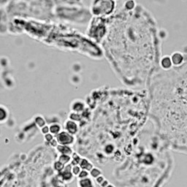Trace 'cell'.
I'll use <instances>...</instances> for the list:
<instances>
[{
	"label": "cell",
	"instance_id": "cell-1",
	"mask_svg": "<svg viewBox=\"0 0 187 187\" xmlns=\"http://www.w3.org/2000/svg\"><path fill=\"white\" fill-rule=\"evenodd\" d=\"M107 40L109 58L129 89H145L162 58V32L151 11L134 1L114 16Z\"/></svg>",
	"mask_w": 187,
	"mask_h": 187
},
{
	"label": "cell",
	"instance_id": "cell-2",
	"mask_svg": "<svg viewBox=\"0 0 187 187\" xmlns=\"http://www.w3.org/2000/svg\"><path fill=\"white\" fill-rule=\"evenodd\" d=\"M145 89L148 119L170 148L187 153V45L163 56Z\"/></svg>",
	"mask_w": 187,
	"mask_h": 187
},
{
	"label": "cell",
	"instance_id": "cell-3",
	"mask_svg": "<svg viewBox=\"0 0 187 187\" xmlns=\"http://www.w3.org/2000/svg\"><path fill=\"white\" fill-rule=\"evenodd\" d=\"M56 140L59 145H70L74 143L75 138L73 135L67 131H62L56 135Z\"/></svg>",
	"mask_w": 187,
	"mask_h": 187
},
{
	"label": "cell",
	"instance_id": "cell-4",
	"mask_svg": "<svg viewBox=\"0 0 187 187\" xmlns=\"http://www.w3.org/2000/svg\"><path fill=\"white\" fill-rule=\"evenodd\" d=\"M64 129L68 133L71 135H75L78 131V126L77 123L73 120H67L64 123Z\"/></svg>",
	"mask_w": 187,
	"mask_h": 187
},
{
	"label": "cell",
	"instance_id": "cell-5",
	"mask_svg": "<svg viewBox=\"0 0 187 187\" xmlns=\"http://www.w3.org/2000/svg\"><path fill=\"white\" fill-rule=\"evenodd\" d=\"M85 104L84 102L81 100H75L73 102V103L71 104V110H73V112H80L84 109Z\"/></svg>",
	"mask_w": 187,
	"mask_h": 187
},
{
	"label": "cell",
	"instance_id": "cell-6",
	"mask_svg": "<svg viewBox=\"0 0 187 187\" xmlns=\"http://www.w3.org/2000/svg\"><path fill=\"white\" fill-rule=\"evenodd\" d=\"M78 186V187H94L95 185L92 179L87 178L84 179H79Z\"/></svg>",
	"mask_w": 187,
	"mask_h": 187
},
{
	"label": "cell",
	"instance_id": "cell-7",
	"mask_svg": "<svg viewBox=\"0 0 187 187\" xmlns=\"http://www.w3.org/2000/svg\"><path fill=\"white\" fill-rule=\"evenodd\" d=\"M79 166H80L82 170H86L89 172H90L94 167L93 164L86 159H81V161H80V164H79Z\"/></svg>",
	"mask_w": 187,
	"mask_h": 187
},
{
	"label": "cell",
	"instance_id": "cell-8",
	"mask_svg": "<svg viewBox=\"0 0 187 187\" xmlns=\"http://www.w3.org/2000/svg\"><path fill=\"white\" fill-rule=\"evenodd\" d=\"M56 149L58 150L59 152L61 154H65V155H69L73 154V150L70 145H59L56 147Z\"/></svg>",
	"mask_w": 187,
	"mask_h": 187
},
{
	"label": "cell",
	"instance_id": "cell-9",
	"mask_svg": "<svg viewBox=\"0 0 187 187\" xmlns=\"http://www.w3.org/2000/svg\"><path fill=\"white\" fill-rule=\"evenodd\" d=\"M49 131L51 135L56 136L59 133L61 132V126L59 124H57V123L51 124L49 127Z\"/></svg>",
	"mask_w": 187,
	"mask_h": 187
},
{
	"label": "cell",
	"instance_id": "cell-10",
	"mask_svg": "<svg viewBox=\"0 0 187 187\" xmlns=\"http://www.w3.org/2000/svg\"><path fill=\"white\" fill-rule=\"evenodd\" d=\"M59 162H60L61 163H62L63 164L66 165V164H68L71 161V157L69 155H65V154H61L59 157Z\"/></svg>",
	"mask_w": 187,
	"mask_h": 187
},
{
	"label": "cell",
	"instance_id": "cell-11",
	"mask_svg": "<svg viewBox=\"0 0 187 187\" xmlns=\"http://www.w3.org/2000/svg\"><path fill=\"white\" fill-rule=\"evenodd\" d=\"M89 173H90L91 177L94 179H96L97 178H98L99 176L102 175V170H100L99 168H97V167H94V168L92 169L90 172H89Z\"/></svg>",
	"mask_w": 187,
	"mask_h": 187
},
{
	"label": "cell",
	"instance_id": "cell-12",
	"mask_svg": "<svg viewBox=\"0 0 187 187\" xmlns=\"http://www.w3.org/2000/svg\"><path fill=\"white\" fill-rule=\"evenodd\" d=\"M7 115H8V113H7V109L3 106L0 105V122L5 121L7 118Z\"/></svg>",
	"mask_w": 187,
	"mask_h": 187
},
{
	"label": "cell",
	"instance_id": "cell-13",
	"mask_svg": "<svg viewBox=\"0 0 187 187\" xmlns=\"http://www.w3.org/2000/svg\"><path fill=\"white\" fill-rule=\"evenodd\" d=\"M65 165L61 163L60 162L57 161L54 163V169L58 172H62L64 170Z\"/></svg>",
	"mask_w": 187,
	"mask_h": 187
},
{
	"label": "cell",
	"instance_id": "cell-14",
	"mask_svg": "<svg viewBox=\"0 0 187 187\" xmlns=\"http://www.w3.org/2000/svg\"><path fill=\"white\" fill-rule=\"evenodd\" d=\"M82 170V169L80 168V167L79 165H74L72 167L71 172L73 173V175L74 176H78V175L80 174V171Z\"/></svg>",
	"mask_w": 187,
	"mask_h": 187
},
{
	"label": "cell",
	"instance_id": "cell-15",
	"mask_svg": "<svg viewBox=\"0 0 187 187\" xmlns=\"http://www.w3.org/2000/svg\"><path fill=\"white\" fill-rule=\"evenodd\" d=\"M89 176H90V173H89V171L86 170H82L80 171V174L78 175V178L79 179H87V178H89Z\"/></svg>",
	"mask_w": 187,
	"mask_h": 187
},
{
	"label": "cell",
	"instance_id": "cell-16",
	"mask_svg": "<svg viewBox=\"0 0 187 187\" xmlns=\"http://www.w3.org/2000/svg\"><path fill=\"white\" fill-rule=\"evenodd\" d=\"M95 180H96V183H97V184H99L100 186V185H101L102 183V182L104 181V180H105V178H104V176H103L102 175V176H99L98 178H97V179H96Z\"/></svg>",
	"mask_w": 187,
	"mask_h": 187
},
{
	"label": "cell",
	"instance_id": "cell-17",
	"mask_svg": "<svg viewBox=\"0 0 187 187\" xmlns=\"http://www.w3.org/2000/svg\"><path fill=\"white\" fill-rule=\"evenodd\" d=\"M45 140L47 141V142H51V141H52L54 139V135H51V133H48L47 134V135H45Z\"/></svg>",
	"mask_w": 187,
	"mask_h": 187
},
{
	"label": "cell",
	"instance_id": "cell-18",
	"mask_svg": "<svg viewBox=\"0 0 187 187\" xmlns=\"http://www.w3.org/2000/svg\"><path fill=\"white\" fill-rule=\"evenodd\" d=\"M42 132L44 134V135H47V134H48L50 132L49 131V127H48V126H45V127H43L42 129Z\"/></svg>",
	"mask_w": 187,
	"mask_h": 187
},
{
	"label": "cell",
	"instance_id": "cell-19",
	"mask_svg": "<svg viewBox=\"0 0 187 187\" xmlns=\"http://www.w3.org/2000/svg\"><path fill=\"white\" fill-rule=\"evenodd\" d=\"M49 143H50V145H51V146H53V147H57L59 145H57L58 142H57L56 140H55V139H54L52 141H51Z\"/></svg>",
	"mask_w": 187,
	"mask_h": 187
},
{
	"label": "cell",
	"instance_id": "cell-20",
	"mask_svg": "<svg viewBox=\"0 0 187 187\" xmlns=\"http://www.w3.org/2000/svg\"><path fill=\"white\" fill-rule=\"evenodd\" d=\"M110 184V183H109V181L107 180H104V181L102 182V183L101 185H100V187H107L108 185Z\"/></svg>",
	"mask_w": 187,
	"mask_h": 187
},
{
	"label": "cell",
	"instance_id": "cell-21",
	"mask_svg": "<svg viewBox=\"0 0 187 187\" xmlns=\"http://www.w3.org/2000/svg\"><path fill=\"white\" fill-rule=\"evenodd\" d=\"M107 187H115V186H113V184H110H110H109V185H108V186H107Z\"/></svg>",
	"mask_w": 187,
	"mask_h": 187
}]
</instances>
